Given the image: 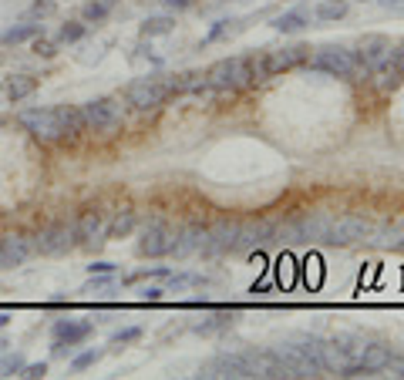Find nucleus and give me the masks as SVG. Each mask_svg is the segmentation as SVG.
<instances>
[{
  "mask_svg": "<svg viewBox=\"0 0 404 380\" xmlns=\"http://www.w3.org/2000/svg\"><path fill=\"white\" fill-rule=\"evenodd\" d=\"M105 4H115V0H105Z\"/></svg>",
  "mask_w": 404,
  "mask_h": 380,
  "instance_id": "obj_43",
  "label": "nucleus"
},
{
  "mask_svg": "<svg viewBox=\"0 0 404 380\" xmlns=\"http://www.w3.org/2000/svg\"><path fill=\"white\" fill-rule=\"evenodd\" d=\"M84 34H88V24H84V21H68V24L58 27L54 41H58V44H78Z\"/></svg>",
  "mask_w": 404,
  "mask_h": 380,
  "instance_id": "obj_24",
  "label": "nucleus"
},
{
  "mask_svg": "<svg viewBox=\"0 0 404 380\" xmlns=\"http://www.w3.org/2000/svg\"><path fill=\"white\" fill-rule=\"evenodd\" d=\"M34 256V239L24 232H11L0 239V269H17Z\"/></svg>",
  "mask_w": 404,
  "mask_h": 380,
  "instance_id": "obj_12",
  "label": "nucleus"
},
{
  "mask_svg": "<svg viewBox=\"0 0 404 380\" xmlns=\"http://www.w3.org/2000/svg\"><path fill=\"white\" fill-rule=\"evenodd\" d=\"M168 266H148V269H138V273L131 276V279H168Z\"/></svg>",
  "mask_w": 404,
  "mask_h": 380,
  "instance_id": "obj_34",
  "label": "nucleus"
},
{
  "mask_svg": "<svg viewBox=\"0 0 404 380\" xmlns=\"http://www.w3.org/2000/svg\"><path fill=\"white\" fill-rule=\"evenodd\" d=\"M138 226V212L135 209H118V212L108 219V239H125L135 232Z\"/></svg>",
  "mask_w": 404,
  "mask_h": 380,
  "instance_id": "obj_20",
  "label": "nucleus"
},
{
  "mask_svg": "<svg viewBox=\"0 0 404 380\" xmlns=\"http://www.w3.org/2000/svg\"><path fill=\"white\" fill-rule=\"evenodd\" d=\"M17 121H21V128L31 131V138H37V142H61V105H51V108H24L21 115H17Z\"/></svg>",
  "mask_w": 404,
  "mask_h": 380,
  "instance_id": "obj_3",
  "label": "nucleus"
},
{
  "mask_svg": "<svg viewBox=\"0 0 404 380\" xmlns=\"http://www.w3.org/2000/svg\"><path fill=\"white\" fill-rule=\"evenodd\" d=\"M0 346H4V344H0Z\"/></svg>",
  "mask_w": 404,
  "mask_h": 380,
  "instance_id": "obj_45",
  "label": "nucleus"
},
{
  "mask_svg": "<svg viewBox=\"0 0 404 380\" xmlns=\"http://www.w3.org/2000/svg\"><path fill=\"white\" fill-rule=\"evenodd\" d=\"M226 327H233V313H216L206 323H196V333L209 337V333H219V330H226Z\"/></svg>",
  "mask_w": 404,
  "mask_h": 380,
  "instance_id": "obj_28",
  "label": "nucleus"
},
{
  "mask_svg": "<svg viewBox=\"0 0 404 380\" xmlns=\"http://www.w3.org/2000/svg\"><path fill=\"white\" fill-rule=\"evenodd\" d=\"M7 323H11V317H7V313H0V330H4Z\"/></svg>",
  "mask_w": 404,
  "mask_h": 380,
  "instance_id": "obj_42",
  "label": "nucleus"
},
{
  "mask_svg": "<svg viewBox=\"0 0 404 380\" xmlns=\"http://www.w3.org/2000/svg\"><path fill=\"white\" fill-rule=\"evenodd\" d=\"M172 98V88H168V74H142L125 88V101H128L135 111H155L162 108Z\"/></svg>",
  "mask_w": 404,
  "mask_h": 380,
  "instance_id": "obj_2",
  "label": "nucleus"
},
{
  "mask_svg": "<svg viewBox=\"0 0 404 380\" xmlns=\"http://www.w3.org/2000/svg\"><path fill=\"white\" fill-rule=\"evenodd\" d=\"M391 64L398 68V74H404V44L401 48H394V54H391Z\"/></svg>",
  "mask_w": 404,
  "mask_h": 380,
  "instance_id": "obj_39",
  "label": "nucleus"
},
{
  "mask_svg": "<svg viewBox=\"0 0 404 380\" xmlns=\"http://www.w3.org/2000/svg\"><path fill=\"white\" fill-rule=\"evenodd\" d=\"M58 14V0H31V7H27V21H48Z\"/></svg>",
  "mask_w": 404,
  "mask_h": 380,
  "instance_id": "obj_27",
  "label": "nucleus"
},
{
  "mask_svg": "<svg viewBox=\"0 0 404 380\" xmlns=\"http://www.w3.org/2000/svg\"><path fill=\"white\" fill-rule=\"evenodd\" d=\"M44 34V24L41 21H21V24H11L4 34H0V44L4 48H17V44H27V41H34V37Z\"/></svg>",
  "mask_w": 404,
  "mask_h": 380,
  "instance_id": "obj_19",
  "label": "nucleus"
},
{
  "mask_svg": "<svg viewBox=\"0 0 404 380\" xmlns=\"http://www.w3.org/2000/svg\"><path fill=\"white\" fill-rule=\"evenodd\" d=\"M162 297H166V289H158V286H145L142 289V299H148V303H158Z\"/></svg>",
  "mask_w": 404,
  "mask_h": 380,
  "instance_id": "obj_37",
  "label": "nucleus"
},
{
  "mask_svg": "<svg viewBox=\"0 0 404 380\" xmlns=\"http://www.w3.org/2000/svg\"><path fill=\"white\" fill-rule=\"evenodd\" d=\"M0 125H4V121H0Z\"/></svg>",
  "mask_w": 404,
  "mask_h": 380,
  "instance_id": "obj_44",
  "label": "nucleus"
},
{
  "mask_svg": "<svg viewBox=\"0 0 404 380\" xmlns=\"http://www.w3.org/2000/svg\"><path fill=\"white\" fill-rule=\"evenodd\" d=\"M51 333H54V344H61V346H78V344H84L91 333H95V327L88 320H58L54 327H51Z\"/></svg>",
  "mask_w": 404,
  "mask_h": 380,
  "instance_id": "obj_15",
  "label": "nucleus"
},
{
  "mask_svg": "<svg viewBox=\"0 0 404 380\" xmlns=\"http://www.w3.org/2000/svg\"><path fill=\"white\" fill-rule=\"evenodd\" d=\"M250 293H253V297H256V293H270V283H256Z\"/></svg>",
  "mask_w": 404,
  "mask_h": 380,
  "instance_id": "obj_41",
  "label": "nucleus"
},
{
  "mask_svg": "<svg viewBox=\"0 0 404 380\" xmlns=\"http://www.w3.org/2000/svg\"><path fill=\"white\" fill-rule=\"evenodd\" d=\"M276 239V222H253V226H239V246L236 250H256V246H266Z\"/></svg>",
  "mask_w": 404,
  "mask_h": 380,
  "instance_id": "obj_18",
  "label": "nucleus"
},
{
  "mask_svg": "<svg viewBox=\"0 0 404 380\" xmlns=\"http://www.w3.org/2000/svg\"><path fill=\"white\" fill-rule=\"evenodd\" d=\"M37 88H41V78H37V74H7V78H4V84H0V91H4V98H7L11 105H21V101H27V98L34 95Z\"/></svg>",
  "mask_w": 404,
  "mask_h": 380,
  "instance_id": "obj_16",
  "label": "nucleus"
},
{
  "mask_svg": "<svg viewBox=\"0 0 404 380\" xmlns=\"http://www.w3.org/2000/svg\"><path fill=\"white\" fill-rule=\"evenodd\" d=\"M330 222H333V215H327V212H303V215H297V219L286 222L283 236L290 239V242H327Z\"/></svg>",
  "mask_w": 404,
  "mask_h": 380,
  "instance_id": "obj_5",
  "label": "nucleus"
},
{
  "mask_svg": "<svg viewBox=\"0 0 404 380\" xmlns=\"http://www.w3.org/2000/svg\"><path fill=\"white\" fill-rule=\"evenodd\" d=\"M108 11H111V4H105V0H84L81 21L84 24H101V21L108 17Z\"/></svg>",
  "mask_w": 404,
  "mask_h": 380,
  "instance_id": "obj_26",
  "label": "nucleus"
},
{
  "mask_svg": "<svg viewBox=\"0 0 404 380\" xmlns=\"http://www.w3.org/2000/svg\"><path fill=\"white\" fill-rule=\"evenodd\" d=\"M313 68L330 71L337 78H350V81H360V74L368 71L360 64V58H357V51H347V48H320L317 58H313Z\"/></svg>",
  "mask_w": 404,
  "mask_h": 380,
  "instance_id": "obj_6",
  "label": "nucleus"
},
{
  "mask_svg": "<svg viewBox=\"0 0 404 380\" xmlns=\"http://www.w3.org/2000/svg\"><path fill=\"white\" fill-rule=\"evenodd\" d=\"M74 232H78V246L81 250H95V246H101L108 236V215L101 212V209H81L78 212V219H74Z\"/></svg>",
  "mask_w": 404,
  "mask_h": 380,
  "instance_id": "obj_8",
  "label": "nucleus"
},
{
  "mask_svg": "<svg viewBox=\"0 0 404 380\" xmlns=\"http://www.w3.org/2000/svg\"><path fill=\"white\" fill-rule=\"evenodd\" d=\"M401 239H404V236H401Z\"/></svg>",
  "mask_w": 404,
  "mask_h": 380,
  "instance_id": "obj_46",
  "label": "nucleus"
},
{
  "mask_svg": "<svg viewBox=\"0 0 404 380\" xmlns=\"http://www.w3.org/2000/svg\"><path fill=\"white\" fill-rule=\"evenodd\" d=\"M370 236H374L370 219H364V215H333L327 242H340V246H347V242H364V239H370Z\"/></svg>",
  "mask_w": 404,
  "mask_h": 380,
  "instance_id": "obj_9",
  "label": "nucleus"
},
{
  "mask_svg": "<svg viewBox=\"0 0 404 380\" xmlns=\"http://www.w3.org/2000/svg\"><path fill=\"white\" fill-rule=\"evenodd\" d=\"M206 276L202 273H168V289L166 293H186L192 286H202Z\"/></svg>",
  "mask_w": 404,
  "mask_h": 380,
  "instance_id": "obj_23",
  "label": "nucleus"
},
{
  "mask_svg": "<svg viewBox=\"0 0 404 380\" xmlns=\"http://www.w3.org/2000/svg\"><path fill=\"white\" fill-rule=\"evenodd\" d=\"M303 61H310V48H307V44H293V48L266 51V54H263V71H266V78H270V74H280V71L297 68V64H303Z\"/></svg>",
  "mask_w": 404,
  "mask_h": 380,
  "instance_id": "obj_14",
  "label": "nucleus"
},
{
  "mask_svg": "<svg viewBox=\"0 0 404 380\" xmlns=\"http://www.w3.org/2000/svg\"><path fill=\"white\" fill-rule=\"evenodd\" d=\"M21 377L27 380H41V377H48V364L41 360V364H24V370H21Z\"/></svg>",
  "mask_w": 404,
  "mask_h": 380,
  "instance_id": "obj_35",
  "label": "nucleus"
},
{
  "mask_svg": "<svg viewBox=\"0 0 404 380\" xmlns=\"http://www.w3.org/2000/svg\"><path fill=\"white\" fill-rule=\"evenodd\" d=\"M24 364V354H4L0 356V377H21Z\"/></svg>",
  "mask_w": 404,
  "mask_h": 380,
  "instance_id": "obj_29",
  "label": "nucleus"
},
{
  "mask_svg": "<svg viewBox=\"0 0 404 380\" xmlns=\"http://www.w3.org/2000/svg\"><path fill=\"white\" fill-rule=\"evenodd\" d=\"M391 41L380 34H368L364 41H360V48H357V58H360V64L368 68V71H380V68H388L391 64Z\"/></svg>",
  "mask_w": 404,
  "mask_h": 380,
  "instance_id": "obj_13",
  "label": "nucleus"
},
{
  "mask_svg": "<svg viewBox=\"0 0 404 380\" xmlns=\"http://www.w3.org/2000/svg\"><path fill=\"white\" fill-rule=\"evenodd\" d=\"M78 246V232H74L71 219H54L51 226H44L34 236V252L41 256H64Z\"/></svg>",
  "mask_w": 404,
  "mask_h": 380,
  "instance_id": "obj_4",
  "label": "nucleus"
},
{
  "mask_svg": "<svg viewBox=\"0 0 404 380\" xmlns=\"http://www.w3.org/2000/svg\"><path fill=\"white\" fill-rule=\"evenodd\" d=\"M176 27V17H168V14H152V17H145V24H142V37H158V34H168Z\"/></svg>",
  "mask_w": 404,
  "mask_h": 380,
  "instance_id": "obj_22",
  "label": "nucleus"
},
{
  "mask_svg": "<svg viewBox=\"0 0 404 380\" xmlns=\"http://www.w3.org/2000/svg\"><path fill=\"white\" fill-rule=\"evenodd\" d=\"M307 24H310V14L307 11H286V14H280V17L273 21V27L280 31V34H300Z\"/></svg>",
  "mask_w": 404,
  "mask_h": 380,
  "instance_id": "obj_21",
  "label": "nucleus"
},
{
  "mask_svg": "<svg viewBox=\"0 0 404 380\" xmlns=\"http://www.w3.org/2000/svg\"><path fill=\"white\" fill-rule=\"evenodd\" d=\"M229 34H236V21H216L213 31L206 34V44H216V41H223Z\"/></svg>",
  "mask_w": 404,
  "mask_h": 380,
  "instance_id": "obj_31",
  "label": "nucleus"
},
{
  "mask_svg": "<svg viewBox=\"0 0 404 380\" xmlns=\"http://www.w3.org/2000/svg\"><path fill=\"white\" fill-rule=\"evenodd\" d=\"M344 14H347V0H323V4L313 7V17H317V21H340Z\"/></svg>",
  "mask_w": 404,
  "mask_h": 380,
  "instance_id": "obj_25",
  "label": "nucleus"
},
{
  "mask_svg": "<svg viewBox=\"0 0 404 380\" xmlns=\"http://www.w3.org/2000/svg\"><path fill=\"white\" fill-rule=\"evenodd\" d=\"M88 269H91V273H115V269H118V266H115V262H91V266H88Z\"/></svg>",
  "mask_w": 404,
  "mask_h": 380,
  "instance_id": "obj_38",
  "label": "nucleus"
},
{
  "mask_svg": "<svg viewBox=\"0 0 404 380\" xmlns=\"http://www.w3.org/2000/svg\"><path fill=\"white\" fill-rule=\"evenodd\" d=\"M101 356H105V350H95V346H91V350H84V354L71 356V370H78V374H81V370H91Z\"/></svg>",
  "mask_w": 404,
  "mask_h": 380,
  "instance_id": "obj_30",
  "label": "nucleus"
},
{
  "mask_svg": "<svg viewBox=\"0 0 404 380\" xmlns=\"http://www.w3.org/2000/svg\"><path fill=\"white\" fill-rule=\"evenodd\" d=\"M380 7H388V11H394V14H404V0H378Z\"/></svg>",
  "mask_w": 404,
  "mask_h": 380,
  "instance_id": "obj_40",
  "label": "nucleus"
},
{
  "mask_svg": "<svg viewBox=\"0 0 404 380\" xmlns=\"http://www.w3.org/2000/svg\"><path fill=\"white\" fill-rule=\"evenodd\" d=\"M256 81V54H236V58L216 61L206 71V84L213 91H239Z\"/></svg>",
  "mask_w": 404,
  "mask_h": 380,
  "instance_id": "obj_1",
  "label": "nucleus"
},
{
  "mask_svg": "<svg viewBox=\"0 0 404 380\" xmlns=\"http://www.w3.org/2000/svg\"><path fill=\"white\" fill-rule=\"evenodd\" d=\"M206 242H209V229L202 226V222H186V226L172 232V246H168V256H176V260H186V256H196V252L206 250Z\"/></svg>",
  "mask_w": 404,
  "mask_h": 380,
  "instance_id": "obj_11",
  "label": "nucleus"
},
{
  "mask_svg": "<svg viewBox=\"0 0 404 380\" xmlns=\"http://www.w3.org/2000/svg\"><path fill=\"white\" fill-rule=\"evenodd\" d=\"M168 246H172V229H168V222L166 219H148L142 226V239H138V256L158 260V256H168Z\"/></svg>",
  "mask_w": 404,
  "mask_h": 380,
  "instance_id": "obj_10",
  "label": "nucleus"
},
{
  "mask_svg": "<svg viewBox=\"0 0 404 380\" xmlns=\"http://www.w3.org/2000/svg\"><path fill=\"white\" fill-rule=\"evenodd\" d=\"M81 118H84V128L88 131H115L121 125V105L118 98H91L81 105Z\"/></svg>",
  "mask_w": 404,
  "mask_h": 380,
  "instance_id": "obj_7",
  "label": "nucleus"
},
{
  "mask_svg": "<svg viewBox=\"0 0 404 380\" xmlns=\"http://www.w3.org/2000/svg\"><path fill=\"white\" fill-rule=\"evenodd\" d=\"M239 246V226L236 222H219L216 229H209V242H206V256H223V252L236 250Z\"/></svg>",
  "mask_w": 404,
  "mask_h": 380,
  "instance_id": "obj_17",
  "label": "nucleus"
},
{
  "mask_svg": "<svg viewBox=\"0 0 404 380\" xmlns=\"http://www.w3.org/2000/svg\"><path fill=\"white\" fill-rule=\"evenodd\" d=\"M31 48H34L37 58H54V54H58V41H48V37L41 34L31 41Z\"/></svg>",
  "mask_w": 404,
  "mask_h": 380,
  "instance_id": "obj_33",
  "label": "nucleus"
},
{
  "mask_svg": "<svg viewBox=\"0 0 404 380\" xmlns=\"http://www.w3.org/2000/svg\"><path fill=\"white\" fill-rule=\"evenodd\" d=\"M108 286H115V279H108V273H98V279H91L84 286V293H105Z\"/></svg>",
  "mask_w": 404,
  "mask_h": 380,
  "instance_id": "obj_36",
  "label": "nucleus"
},
{
  "mask_svg": "<svg viewBox=\"0 0 404 380\" xmlns=\"http://www.w3.org/2000/svg\"><path fill=\"white\" fill-rule=\"evenodd\" d=\"M142 340V327H125V330L111 333V346H125V344H135Z\"/></svg>",
  "mask_w": 404,
  "mask_h": 380,
  "instance_id": "obj_32",
  "label": "nucleus"
}]
</instances>
